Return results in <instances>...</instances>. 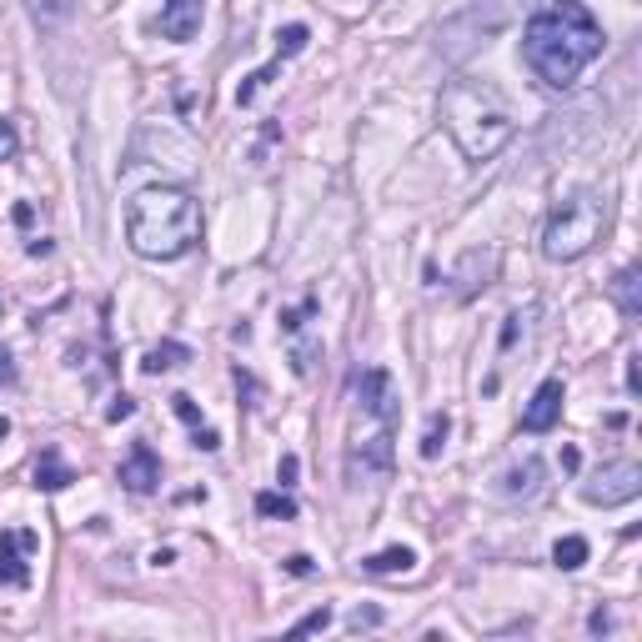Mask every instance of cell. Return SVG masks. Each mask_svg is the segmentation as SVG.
Here are the masks:
<instances>
[{"label": "cell", "mask_w": 642, "mask_h": 642, "mask_svg": "<svg viewBox=\"0 0 642 642\" xmlns=\"http://www.w3.org/2000/svg\"><path fill=\"white\" fill-rule=\"evenodd\" d=\"M126 241L146 262H176L202 241V202L186 186H151L131 196Z\"/></svg>", "instance_id": "3"}, {"label": "cell", "mask_w": 642, "mask_h": 642, "mask_svg": "<svg viewBox=\"0 0 642 642\" xmlns=\"http://www.w3.org/2000/svg\"><path fill=\"white\" fill-rule=\"evenodd\" d=\"M11 377H15V367H11V352L0 346V381H11Z\"/></svg>", "instance_id": "30"}, {"label": "cell", "mask_w": 642, "mask_h": 642, "mask_svg": "<svg viewBox=\"0 0 642 642\" xmlns=\"http://www.w3.org/2000/svg\"><path fill=\"white\" fill-rule=\"evenodd\" d=\"M15 151H21V136H15L11 121H0V161H11Z\"/></svg>", "instance_id": "25"}, {"label": "cell", "mask_w": 642, "mask_h": 642, "mask_svg": "<svg viewBox=\"0 0 642 642\" xmlns=\"http://www.w3.org/2000/svg\"><path fill=\"white\" fill-rule=\"evenodd\" d=\"M191 362V346H181V342H161V346H151L141 357V371L146 377H161V371H176V367H186Z\"/></svg>", "instance_id": "16"}, {"label": "cell", "mask_w": 642, "mask_h": 642, "mask_svg": "<svg viewBox=\"0 0 642 642\" xmlns=\"http://www.w3.org/2000/svg\"><path fill=\"white\" fill-rule=\"evenodd\" d=\"M607 227V202L597 191H568L558 206H552L548 227H542V256L548 262H577L587 251L597 247Z\"/></svg>", "instance_id": "5"}, {"label": "cell", "mask_w": 642, "mask_h": 642, "mask_svg": "<svg viewBox=\"0 0 642 642\" xmlns=\"http://www.w3.org/2000/svg\"><path fill=\"white\" fill-rule=\"evenodd\" d=\"M131 412H136V402H131V397H126V392H121L116 402H111V412H106V416H111V422H126V416H131Z\"/></svg>", "instance_id": "26"}, {"label": "cell", "mask_w": 642, "mask_h": 642, "mask_svg": "<svg viewBox=\"0 0 642 642\" xmlns=\"http://www.w3.org/2000/svg\"><path fill=\"white\" fill-rule=\"evenodd\" d=\"M0 437H11V416H0Z\"/></svg>", "instance_id": "32"}, {"label": "cell", "mask_w": 642, "mask_h": 642, "mask_svg": "<svg viewBox=\"0 0 642 642\" xmlns=\"http://www.w3.org/2000/svg\"><path fill=\"white\" fill-rule=\"evenodd\" d=\"M523 11H527V0H467V11L442 25V50L447 56H467L477 41L497 36L502 25H512Z\"/></svg>", "instance_id": "6"}, {"label": "cell", "mask_w": 642, "mask_h": 642, "mask_svg": "<svg viewBox=\"0 0 642 642\" xmlns=\"http://www.w3.org/2000/svg\"><path fill=\"white\" fill-rule=\"evenodd\" d=\"M612 297H618V307H622V317H628V321L642 317V301H638V266H622L618 282H612Z\"/></svg>", "instance_id": "18"}, {"label": "cell", "mask_w": 642, "mask_h": 642, "mask_svg": "<svg viewBox=\"0 0 642 642\" xmlns=\"http://www.w3.org/2000/svg\"><path fill=\"white\" fill-rule=\"evenodd\" d=\"M397 422H402L397 381L381 367L362 371L357 377V416H352V447H346V477H352V482L392 472Z\"/></svg>", "instance_id": "4"}, {"label": "cell", "mask_w": 642, "mask_h": 642, "mask_svg": "<svg viewBox=\"0 0 642 642\" xmlns=\"http://www.w3.org/2000/svg\"><path fill=\"white\" fill-rule=\"evenodd\" d=\"M447 412H432V422H427V437H422V457H437L442 447H447Z\"/></svg>", "instance_id": "22"}, {"label": "cell", "mask_w": 642, "mask_h": 642, "mask_svg": "<svg viewBox=\"0 0 642 642\" xmlns=\"http://www.w3.org/2000/svg\"><path fill=\"white\" fill-rule=\"evenodd\" d=\"M603 25L583 0H552L548 11H537L523 31V60L532 76L552 91H568L577 76L603 56Z\"/></svg>", "instance_id": "1"}, {"label": "cell", "mask_w": 642, "mask_h": 642, "mask_svg": "<svg viewBox=\"0 0 642 642\" xmlns=\"http://www.w3.org/2000/svg\"><path fill=\"white\" fill-rule=\"evenodd\" d=\"M311 317H317V301H307L301 311H286L282 317L286 336H291V362H297L301 377H311V367H317V357H321V336H307Z\"/></svg>", "instance_id": "9"}, {"label": "cell", "mask_w": 642, "mask_h": 642, "mask_svg": "<svg viewBox=\"0 0 642 642\" xmlns=\"http://www.w3.org/2000/svg\"><path fill=\"white\" fill-rule=\"evenodd\" d=\"M442 126H447V136L457 141V151H462L472 167H482V161H492V156L512 141L517 116H512L507 95L492 81L457 76V81L442 91Z\"/></svg>", "instance_id": "2"}, {"label": "cell", "mask_w": 642, "mask_h": 642, "mask_svg": "<svg viewBox=\"0 0 642 642\" xmlns=\"http://www.w3.org/2000/svg\"><path fill=\"white\" fill-rule=\"evenodd\" d=\"M276 482H282V488H291V482H297V457H291V452H286L282 467H276Z\"/></svg>", "instance_id": "27"}, {"label": "cell", "mask_w": 642, "mask_h": 642, "mask_svg": "<svg viewBox=\"0 0 642 642\" xmlns=\"http://www.w3.org/2000/svg\"><path fill=\"white\" fill-rule=\"evenodd\" d=\"M321 628H332V607H317V612H307V618L297 622V638H307V632H321Z\"/></svg>", "instance_id": "24"}, {"label": "cell", "mask_w": 642, "mask_h": 642, "mask_svg": "<svg viewBox=\"0 0 642 642\" xmlns=\"http://www.w3.org/2000/svg\"><path fill=\"white\" fill-rule=\"evenodd\" d=\"M71 482H76V472L60 462L56 447H46V452L36 457V488L41 492H60V488H71Z\"/></svg>", "instance_id": "15"}, {"label": "cell", "mask_w": 642, "mask_h": 642, "mask_svg": "<svg viewBox=\"0 0 642 642\" xmlns=\"http://www.w3.org/2000/svg\"><path fill=\"white\" fill-rule=\"evenodd\" d=\"M587 628H593V632H607V628H612V618H607V612H603V607H597V612H593V618H587Z\"/></svg>", "instance_id": "28"}, {"label": "cell", "mask_w": 642, "mask_h": 642, "mask_svg": "<svg viewBox=\"0 0 642 642\" xmlns=\"http://www.w3.org/2000/svg\"><path fill=\"white\" fill-rule=\"evenodd\" d=\"M286 572H297V577H307V572H311V562H307V558H286Z\"/></svg>", "instance_id": "31"}, {"label": "cell", "mask_w": 642, "mask_h": 642, "mask_svg": "<svg viewBox=\"0 0 642 642\" xmlns=\"http://www.w3.org/2000/svg\"><path fill=\"white\" fill-rule=\"evenodd\" d=\"M307 41H311L307 25H286V31H276V60L301 56V50H307Z\"/></svg>", "instance_id": "20"}, {"label": "cell", "mask_w": 642, "mask_h": 642, "mask_svg": "<svg viewBox=\"0 0 642 642\" xmlns=\"http://www.w3.org/2000/svg\"><path fill=\"white\" fill-rule=\"evenodd\" d=\"M41 537L31 527H5L0 532V587H31V552Z\"/></svg>", "instance_id": "8"}, {"label": "cell", "mask_w": 642, "mask_h": 642, "mask_svg": "<svg viewBox=\"0 0 642 642\" xmlns=\"http://www.w3.org/2000/svg\"><path fill=\"white\" fill-rule=\"evenodd\" d=\"M156 482H161V457L151 452V442H136L131 457L121 462V488L146 497V492H156Z\"/></svg>", "instance_id": "10"}, {"label": "cell", "mask_w": 642, "mask_h": 642, "mask_svg": "<svg viewBox=\"0 0 642 642\" xmlns=\"http://www.w3.org/2000/svg\"><path fill=\"white\" fill-rule=\"evenodd\" d=\"M542 477H548V467L537 462V457H527L523 467H512L507 477H502V497H537V492H542Z\"/></svg>", "instance_id": "13"}, {"label": "cell", "mask_w": 642, "mask_h": 642, "mask_svg": "<svg viewBox=\"0 0 642 642\" xmlns=\"http://www.w3.org/2000/svg\"><path fill=\"white\" fill-rule=\"evenodd\" d=\"M362 568L377 572V577H392V572H412V568H416V552H412V548H387V552H371Z\"/></svg>", "instance_id": "17"}, {"label": "cell", "mask_w": 642, "mask_h": 642, "mask_svg": "<svg viewBox=\"0 0 642 642\" xmlns=\"http://www.w3.org/2000/svg\"><path fill=\"white\" fill-rule=\"evenodd\" d=\"M76 11V0H31V15H36L41 25H56L66 21V15Z\"/></svg>", "instance_id": "23"}, {"label": "cell", "mask_w": 642, "mask_h": 642, "mask_svg": "<svg viewBox=\"0 0 642 642\" xmlns=\"http://www.w3.org/2000/svg\"><path fill=\"white\" fill-rule=\"evenodd\" d=\"M202 21H206V0H167L156 31H161L167 41H191L196 31H202Z\"/></svg>", "instance_id": "11"}, {"label": "cell", "mask_w": 642, "mask_h": 642, "mask_svg": "<svg viewBox=\"0 0 642 642\" xmlns=\"http://www.w3.org/2000/svg\"><path fill=\"white\" fill-rule=\"evenodd\" d=\"M256 512H262V517H282V523H291V517H297V502L286 497V488L282 492H262V497H256Z\"/></svg>", "instance_id": "21"}, {"label": "cell", "mask_w": 642, "mask_h": 642, "mask_svg": "<svg viewBox=\"0 0 642 642\" xmlns=\"http://www.w3.org/2000/svg\"><path fill=\"white\" fill-rule=\"evenodd\" d=\"M171 406H176V416H181V422L191 427V442H196L202 452H216V447H221V437H216V432L202 422V412H196V402H191L186 392H176V397H171Z\"/></svg>", "instance_id": "14"}, {"label": "cell", "mask_w": 642, "mask_h": 642, "mask_svg": "<svg viewBox=\"0 0 642 642\" xmlns=\"http://www.w3.org/2000/svg\"><path fill=\"white\" fill-rule=\"evenodd\" d=\"M562 422V381L548 377L542 387L532 392V402H527L523 412V432H552Z\"/></svg>", "instance_id": "12"}, {"label": "cell", "mask_w": 642, "mask_h": 642, "mask_svg": "<svg viewBox=\"0 0 642 642\" xmlns=\"http://www.w3.org/2000/svg\"><path fill=\"white\" fill-rule=\"evenodd\" d=\"M638 492H642V467L632 462V457L597 467V472L583 482V497L593 502V507H622V502H632Z\"/></svg>", "instance_id": "7"}, {"label": "cell", "mask_w": 642, "mask_h": 642, "mask_svg": "<svg viewBox=\"0 0 642 642\" xmlns=\"http://www.w3.org/2000/svg\"><path fill=\"white\" fill-rule=\"evenodd\" d=\"M371 622H381V612H352V628H371Z\"/></svg>", "instance_id": "29"}, {"label": "cell", "mask_w": 642, "mask_h": 642, "mask_svg": "<svg viewBox=\"0 0 642 642\" xmlns=\"http://www.w3.org/2000/svg\"><path fill=\"white\" fill-rule=\"evenodd\" d=\"M552 562H558L562 572H577L587 562V537H562L558 548H552Z\"/></svg>", "instance_id": "19"}]
</instances>
